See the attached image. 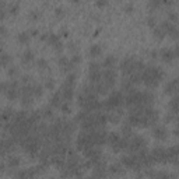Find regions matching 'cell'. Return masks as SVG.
<instances>
[{
    "instance_id": "6da1fadb",
    "label": "cell",
    "mask_w": 179,
    "mask_h": 179,
    "mask_svg": "<svg viewBox=\"0 0 179 179\" xmlns=\"http://www.w3.org/2000/svg\"><path fill=\"white\" fill-rule=\"evenodd\" d=\"M140 77H141V83H144L147 87L154 88L165 77V71L160 66H146L144 70L140 73Z\"/></svg>"
},
{
    "instance_id": "7a4b0ae2",
    "label": "cell",
    "mask_w": 179,
    "mask_h": 179,
    "mask_svg": "<svg viewBox=\"0 0 179 179\" xmlns=\"http://www.w3.org/2000/svg\"><path fill=\"white\" fill-rule=\"evenodd\" d=\"M146 65L143 60L136 58H126L121 62V70L123 76H130L133 73H141L144 70Z\"/></svg>"
},
{
    "instance_id": "3957f363",
    "label": "cell",
    "mask_w": 179,
    "mask_h": 179,
    "mask_svg": "<svg viewBox=\"0 0 179 179\" xmlns=\"http://www.w3.org/2000/svg\"><path fill=\"white\" fill-rule=\"evenodd\" d=\"M125 95L122 91H112L109 94V97L102 102V109L105 111H112L115 108H119L121 105H123Z\"/></svg>"
},
{
    "instance_id": "277c9868",
    "label": "cell",
    "mask_w": 179,
    "mask_h": 179,
    "mask_svg": "<svg viewBox=\"0 0 179 179\" xmlns=\"http://www.w3.org/2000/svg\"><path fill=\"white\" fill-rule=\"evenodd\" d=\"M20 143H21V146L24 147V150H25L31 157H35L39 151V147H41L39 140H38V136H29L28 134L27 137H24Z\"/></svg>"
},
{
    "instance_id": "5b68a950",
    "label": "cell",
    "mask_w": 179,
    "mask_h": 179,
    "mask_svg": "<svg viewBox=\"0 0 179 179\" xmlns=\"http://www.w3.org/2000/svg\"><path fill=\"white\" fill-rule=\"evenodd\" d=\"M146 146H147V141H146V139L141 137V136H133V137L127 141V150L133 154L143 150V148H146Z\"/></svg>"
},
{
    "instance_id": "8992f818",
    "label": "cell",
    "mask_w": 179,
    "mask_h": 179,
    "mask_svg": "<svg viewBox=\"0 0 179 179\" xmlns=\"http://www.w3.org/2000/svg\"><path fill=\"white\" fill-rule=\"evenodd\" d=\"M101 73H102L101 83L105 84V87L108 88V90L113 88L115 83H116V71H115V69H105V70L101 71Z\"/></svg>"
},
{
    "instance_id": "52a82bcc",
    "label": "cell",
    "mask_w": 179,
    "mask_h": 179,
    "mask_svg": "<svg viewBox=\"0 0 179 179\" xmlns=\"http://www.w3.org/2000/svg\"><path fill=\"white\" fill-rule=\"evenodd\" d=\"M158 56L165 63H171L178 56V46H175V49H172V48H162V49H160Z\"/></svg>"
},
{
    "instance_id": "ba28073f",
    "label": "cell",
    "mask_w": 179,
    "mask_h": 179,
    "mask_svg": "<svg viewBox=\"0 0 179 179\" xmlns=\"http://www.w3.org/2000/svg\"><path fill=\"white\" fill-rule=\"evenodd\" d=\"M121 164L123 165L125 168H130V169H136V171H139L141 168L140 162L137 161L134 154H132V156H123L121 158Z\"/></svg>"
},
{
    "instance_id": "9c48e42d",
    "label": "cell",
    "mask_w": 179,
    "mask_h": 179,
    "mask_svg": "<svg viewBox=\"0 0 179 179\" xmlns=\"http://www.w3.org/2000/svg\"><path fill=\"white\" fill-rule=\"evenodd\" d=\"M46 42L53 48V49L56 50V52L60 53V52L63 50V44H62V41H60V38H59L58 34H55V32H48Z\"/></svg>"
},
{
    "instance_id": "30bf717a",
    "label": "cell",
    "mask_w": 179,
    "mask_h": 179,
    "mask_svg": "<svg viewBox=\"0 0 179 179\" xmlns=\"http://www.w3.org/2000/svg\"><path fill=\"white\" fill-rule=\"evenodd\" d=\"M160 28L162 29V32H164L165 35L168 34V35H169L171 38H173V39L178 38V28H176L175 24H172V23H169V21L165 20L164 23H161Z\"/></svg>"
},
{
    "instance_id": "8fae6325",
    "label": "cell",
    "mask_w": 179,
    "mask_h": 179,
    "mask_svg": "<svg viewBox=\"0 0 179 179\" xmlns=\"http://www.w3.org/2000/svg\"><path fill=\"white\" fill-rule=\"evenodd\" d=\"M151 157H153L154 162H161V164H165L168 162L167 160V148H162V147H157L153 151H150Z\"/></svg>"
},
{
    "instance_id": "7c38bea8",
    "label": "cell",
    "mask_w": 179,
    "mask_h": 179,
    "mask_svg": "<svg viewBox=\"0 0 179 179\" xmlns=\"http://www.w3.org/2000/svg\"><path fill=\"white\" fill-rule=\"evenodd\" d=\"M146 175L150 176V178H153V179H176L175 173L165 172V171H153V169H148V171H146Z\"/></svg>"
},
{
    "instance_id": "4fadbf2b",
    "label": "cell",
    "mask_w": 179,
    "mask_h": 179,
    "mask_svg": "<svg viewBox=\"0 0 179 179\" xmlns=\"http://www.w3.org/2000/svg\"><path fill=\"white\" fill-rule=\"evenodd\" d=\"M106 172H108V168H106L105 162L101 160L100 162H97V164L94 165V173L92 175L95 176V178L98 179H104L106 176Z\"/></svg>"
},
{
    "instance_id": "5bb4252c",
    "label": "cell",
    "mask_w": 179,
    "mask_h": 179,
    "mask_svg": "<svg viewBox=\"0 0 179 179\" xmlns=\"http://www.w3.org/2000/svg\"><path fill=\"white\" fill-rule=\"evenodd\" d=\"M15 111L11 108H4L3 111H0V125H6L7 122H10L14 116Z\"/></svg>"
},
{
    "instance_id": "9a60e30c",
    "label": "cell",
    "mask_w": 179,
    "mask_h": 179,
    "mask_svg": "<svg viewBox=\"0 0 179 179\" xmlns=\"http://www.w3.org/2000/svg\"><path fill=\"white\" fill-rule=\"evenodd\" d=\"M60 94H62V100L65 101V102H70L74 97V88L67 87V85L63 84L62 88H60Z\"/></svg>"
},
{
    "instance_id": "2e32d148",
    "label": "cell",
    "mask_w": 179,
    "mask_h": 179,
    "mask_svg": "<svg viewBox=\"0 0 179 179\" xmlns=\"http://www.w3.org/2000/svg\"><path fill=\"white\" fill-rule=\"evenodd\" d=\"M58 65L60 66V67H62L63 71H67V73L74 67V66L71 65L70 59H69L67 56H65V55H60V56H59V59H58Z\"/></svg>"
},
{
    "instance_id": "e0dca14e",
    "label": "cell",
    "mask_w": 179,
    "mask_h": 179,
    "mask_svg": "<svg viewBox=\"0 0 179 179\" xmlns=\"http://www.w3.org/2000/svg\"><path fill=\"white\" fill-rule=\"evenodd\" d=\"M153 136L157 139V140H165L167 136H168V132H167V129H165L164 126L157 125V126L153 127Z\"/></svg>"
},
{
    "instance_id": "ac0fdd59",
    "label": "cell",
    "mask_w": 179,
    "mask_h": 179,
    "mask_svg": "<svg viewBox=\"0 0 179 179\" xmlns=\"http://www.w3.org/2000/svg\"><path fill=\"white\" fill-rule=\"evenodd\" d=\"M167 160L168 162H172V164H176L178 162V147L172 146L169 148H167Z\"/></svg>"
},
{
    "instance_id": "d6986e66",
    "label": "cell",
    "mask_w": 179,
    "mask_h": 179,
    "mask_svg": "<svg viewBox=\"0 0 179 179\" xmlns=\"http://www.w3.org/2000/svg\"><path fill=\"white\" fill-rule=\"evenodd\" d=\"M176 90H178V79H173L171 80V81H168L167 84H165V94H176Z\"/></svg>"
},
{
    "instance_id": "ffe728a7",
    "label": "cell",
    "mask_w": 179,
    "mask_h": 179,
    "mask_svg": "<svg viewBox=\"0 0 179 179\" xmlns=\"http://www.w3.org/2000/svg\"><path fill=\"white\" fill-rule=\"evenodd\" d=\"M108 171L112 173V175H123L125 169H123V165L121 162H116V164H112L108 167Z\"/></svg>"
},
{
    "instance_id": "44dd1931",
    "label": "cell",
    "mask_w": 179,
    "mask_h": 179,
    "mask_svg": "<svg viewBox=\"0 0 179 179\" xmlns=\"http://www.w3.org/2000/svg\"><path fill=\"white\" fill-rule=\"evenodd\" d=\"M60 105H62V94H60V90H59L50 97V106L52 108H59Z\"/></svg>"
},
{
    "instance_id": "7402d4cb",
    "label": "cell",
    "mask_w": 179,
    "mask_h": 179,
    "mask_svg": "<svg viewBox=\"0 0 179 179\" xmlns=\"http://www.w3.org/2000/svg\"><path fill=\"white\" fill-rule=\"evenodd\" d=\"M115 65H116V58H115L113 55H109L106 56L105 59H104V62L101 63V66L105 69H113Z\"/></svg>"
},
{
    "instance_id": "603a6c76",
    "label": "cell",
    "mask_w": 179,
    "mask_h": 179,
    "mask_svg": "<svg viewBox=\"0 0 179 179\" xmlns=\"http://www.w3.org/2000/svg\"><path fill=\"white\" fill-rule=\"evenodd\" d=\"M88 80H90L91 84H97V83H100L101 80H102V73H101V70L90 71V74H88Z\"/></svg>"
},
{
    "instance_id": "cb8c5ba5",
    "label": "cell",
    "mask_w": 179,
    "mask_h": 179,
    "mask_svg": "<svg viewBox=\"0 0 179 179\" xmlns=\"http://www.w3.org/2000/svg\"><path fill=\"white\" fill-rule=\"evenodd\" d=\"M34 52L31 49H25L23 52V56H21V60H23V63L24 65H28V63H31V62H34Z\"/></svg>"
},
{
    "instance_id": "d4e9b609",
    "label": "cell",
    "mask_w": 179,
    "mask_h": 179,
    "mask_svg": "<svg viewBox=\"0 0 179 179\" xmlns=\"http://www.w3.org/2000/svg\"><path fill=\"white\" fill-rule=\"evenodd\" d=\"M18 95H20V88H15V87H11L10 85L9 90L6 91V97L9 98L10 101H14L15 98H18Z\"/></svg>"
},
{
    "instance_id": "484cf974",
    "label": "cell",
    "mask_w": 179,
    "mask_h": 179,
    "mask_svg": "<svg viewBox=\"0 0 179 179\" xmlns=\"http://www.w3.org/2000/svg\"><path fill=\"white\" fill-rule=\"evenodd\" d=\"M101 55H102V46L98 44L91 45V48H90V56L91 58H98Z\"/></svg>"
},
{
    "instance_id": "4316f807",
    "label": "cell",
    "mask_w": 179,
    "mask_h": 179,
    "mask_svg": "<svg viewBox=\"0 0 179 179\" xmlns=\"http://www.w3.org/2000/svg\"><path fill=\"white\" fill-rule=\"evenodd\" d=\"M20 164H21L20 158H18V157H15V156H10L9 160H7V167L11 168V169L18 168V167H20Z\"/></svg>"
},
{
    "instance_id": "83f0119b",
    "label": "cell",
    "mask_w": 179,
    "mask_h": 179,
    "mask_svg": "<svg viewBox=\"0 0 179 179\" xmlns=\"http://www.w3.org/2000/svg\"><path fill=\"white\" fill-rule=\"evenodd\" d=\"M169 109H171V113L176 116V113H178V95L176 94L173 95L172 100L169 101Z\"/></svg>"
},
{
    "instance_id": "f1b7e54d",
    "label": "cell",
    "mask_w": 179,
    "mask_h": 179,
    "mask_svg": "<svg viewBox=\"0 0 179 179\" xmlns=\"http://www.w3.org/2000/svg\"><path fill=\"white\" fill-rule=\"evenodd\" d=\"M10 62H11V56L9 55V53H0V66L2 67H6V66L10 65Z\"/></svg>"
},
{
    "instance_id": "f546056e",
    "label": "cell",
    "mask_w": 179,
    "mask_h": 179,
    "mask_svg": "<svg viewBox=\"0 0 179 179\" xmlns=\"http://www.w3.org/2000/svg\"><path fill=\"white\" fill-rule=\"evenodd\" d=\"M119 140H121V136L117 134V133H108V136H106V143L111 144V147L115 146Z\"/></svg>"
},
{
    "instance_id": "4dcf8cb0",
    "label": "cell",
    "mask_w": 179,
    "mask_h": 179,
    "mask_svg": "<svg viewBox=\"0 0 179 179\" xmlns=\"http://www.w3.org/2000/svg\"><path fill=\"white\" fill-rule=\"evenodd\" d=\"M121 116H122V112L121 111L111 112V113L108 115V121H111L112 123H119V122H121Z\"/></svg>"
},
{
    "instance_id": "1f68e13d",
    "label": "cell",
    "mask_w": 179,
    "mask_h": 179,
    "mask_svg": "<svg viewBox=\"0 0 179 179\" xmlns=\"http://www.w3.org/2000/svg\"><path fill=\"white\" fill-rule=\"evenodd\" d=\"M42 92H44V85L41 84H32V97H42Z\"/></svg>"
},
{
    "instance_id": "d6a6232c",
    "label": "cell",
    "mask_w": 179,
    "mask_h": 179,
    "mask_svg": "<svg viewBox=\"0 0 179 179\" xmlns=\"http://www.w3.org/2000/svg\"><path fill=\"white\" fill-rule=\"evenodd\" d=\"M74 84H76V74H74V73H69L67 77H66V80H65V85L74 88Z\"/></svg>"
},
{
    "instance_id": "836d02e7",
    "label": "cell",
    "mask_w": 179,
    "mask_h": 179,
    "mask_svg": "<svg viewBox=\"0 0 179 179\" xmlns=\"http://www.w3.org/2000/svg\"><path fill=\"white\" fill-rule=\"evenodd\" d=\"M18 42L20 44H23V45H27L29 42V34L27 32V31H23V32H20L18 34Z\"/></svg>"
},
{
    "instance_id": "e575fe53",
    "label": "cell",
    "mask_w": 179,
    "mask_h": 179,
    "mask_svg": "<svg viewBox=\"0 0 179 179\" xmlns=\"http://www.w3.org/2000/svg\"><path fill=\"white\" fill-rule=\"evenodd\" d=\"M153 34H154V38L158 39V41H162V39L165 38V34L162 32V29L160 28V27H156V28H153Z\"/></svg>"
},
{
    "instance_id": "d590c367",
    "label": "cell",
    "mask_w": 179,
    "mask_h": 179,
    "mask_svg": "<svg viewBox=\"0 0 179 179\" xmlns=\"http://www.w3.org/2000/svg\"><path fill=\"white\" fill-rule=\"evenodd\" d=\"M35 65H36V67L39 69V70H48V62L45 60V59H36V62H35Z\"/></svg>"
},
{
    "instance_id": "8d00e7d4",
    "label": "cell",
    "mask_w": 179,
    "mask_h": 179,
    "mask_svg": "<svg viewBox=\"0 0 179 179\" xmlns=\"http://www.w3.org/2000/svg\"><path fill=\"white\" fill-rule=\"evenodd\" d=\"M122 133L125 134V139H129L130 136H132V126H129L127 123H125L123 126H122Z\"/></svg>"
},
{
    "instance_id": "74e56055",
    "label": "cell",
    "mask_w": 179,
    "mask_h": 179,
    "mask_svg": "<svg viewBox=\"0 0 179 179\" xmlns=\"http://www.w3.org/2000/svg\"><path fill=\"white\" fill-rule=\"evenodd\" d=\"M44 88H46V90H53V88H55V81H53V79H50V77L45 79Z\"/></svg>"
},
{
    "instance_id": "f35d334b",
    "label": "cell",
    "mask_w": 179,
    "mask_h": 179,
    "mask_svg": "<svg viewBox=\"0 0 179 179\" xmlns=\"http://www.w3.org/2000/svg\"><path fill=\"white\" fill-rule=\"evenodd\" d=\"M15 179H29V175H28V169L18 171V172L15 173Z\"/></svg>"
},
{
    "instance_id": "ab89813d",
    "label": "cell",
    "mask_w": 179,
    "mask_h": 179,
    "mask_svg": "<svg viewBox=\"0 0 179 179\" xmlns=\"http://www.w3.org/2000/svg\"><path fill=\"white\" fill-rule=\"evenodd\" d=\"M147 24L151 27V28H156L157 27V17L154 14H150L148 18H147Z\"/></svg>"
},
{
    "instance_id": "60d3db41",
    "label": "cell",
    "mask_w": 179,
    "mask_h": 179,
    "mask_svg": "<svg viewBox=\"0 0 179 179\" xmlns=\"http://www.w3.org/2000/svg\"><path fill=\"white\" fill-rule=\"evenodd\" d=\"M18 9H20V4L18 3H10L9 4V13L10 14H17Z\"/></svg>"
},
{
    "instance_id": "b9f144b4",
    "label": "cell",
    "mask_w": 179,
    "mask_h": 179,
    "mask_svg": "<svg viewBox=\"0 0 179 179\" xmlns=\"http://www.w3.org/2000/svg\"><path fill=\"white\" fill-rule=\"evenodd\" d=\"M59 108H60V111H62L63 113H70V112H71L70 104H69V102H62V105L59 106Z\"/></svg>"
},
{
    "instance_id": "7bdbcfd3",
    "label": "cell",
    "mask_w": 179,
    "mask_h": 179,
    "mask_svg": "<svg viewBox=\"0 0 179 179\" xmlns=\"http://www.w3.org/2000/svg\"><path fill=\"white\" fill-rule=\"evenodd\" d=\"M7 74H9L10 77H15L18 74V67L17 66H10V67L7 69Z\"/></svg>"
},
{
    "instance_id": "ee69618b",
    "label": "cell",
    "mask_w": 179,
    "mask_h": 179,
    "mask_svg": "<svg viewBox=\"0 0 179 179\" xmlns=\"http://www.w3.org/2000/svg\"><path fill=\"white\" fill-rule=\"evenodd\" d=\"M167 21L175 24L176 21H178V14H176V11H169V13H168V20Z\"/></svg>"
},
{
    "instance_id": "f6af8a7d",
    "label": "cell",
    "mask_w": 179,
    "mask_h": 179,
    "mask_svg": "<svg viewBox=\"0 0 179 179\" xmlns=\"http://www.w3.org/2000/svg\"><path fill=\"white\" fill-rule=\"evenodd\" d=\"M32 97H21V105L23 106H28L32 104Z\"/></svg>"
},
{
    "instance_id": "bcb514c9",
    "label": "cell",
    "mask_w": 179,
    "mask_h": 179,
    "mask_svg": "<svg viewBox=\"0 0 179 179\" xmlns=\"http://www.w3.org/2000/svg\"><path fill=\"white\" fill-rule=\"evenodd\" d=\"M9 87H10V83H7V81L0 83V94H6V91L9 90Z\"/></svg>"
},
{
    "instance_id": "7dc6e473",
    "label": "cell",
    "mask_w": 179,
    "mask_h": 179,
    "mask_svg": "<svg viewBox=\"0 0 179 179\" xmlns=\"http://www.w3.org/2000/svg\"><path fill=\"white\" fill-rule=\"evenodd\" d=\"M70 62H71V65H77V63H80L81 62V56H80V53H74L73 56H71V59H70Z\"/></svg>"
},
{
    "instance_id": "c3c4849f",
    "label": "cell",
    "mask_w": 179,
    "mask_h": 179,
    "mask_svg": "<svg viewBox=\"0 0 179 179\" xmlns=\"http://www.w3.org/2000/svg\"><path fill=\"white\" fill-rule=\"evenodd\" d=\"M148 6H150L151 10L157 9V7L161 6V0H150V3H148Z\"/></svg>"
},
{
    "instance_id": "681fc988",
    "label": "cell",
    "mask_w": 179,
    "mask_h": 179,
    "mask_svg": "<svg viewBox=\"0 0 179 179\" xmlns=\"http://www.w3.org/2000/svg\"><path fill=\"white\" fill-rule=\"evenodd\" d=\"M90 71H95V70H100V67H101V63H98V62H91L90 63Z\"/></svg>"
},
{
    "instance_id": "f907efd6",
    "label": "cell",
    "mask_w": 179,
    "mask_h": 179,
    "mask_svg": "<svg viewBox=\"0 0 179 179\" xmlns=\"http://www.w3.org/2000/svg\"><path fill=\"white\" fill-rule=\"evenodd\" d=\"M4 6H6V3H4V2H0V20H3V18L6 17V10H4Z\"/></svg>"
},
{
    "instance_id": "816d5d0a",
    "label": "cell",
    "mask_w": 179,
    "mask_h": 179,
    "mask_svg": "<svg viewBox=\"0 0 179 179\" xmlns=\"http://www.w3.org/2000/svg\"><path fill=\"white\" fill-rule=\"evenodd\" d=\"M42 115H44L45 117H50L53 115V111H52V106H49V108H45L44 111H42Z\"/></svg>"
},
{
    "instance_id": "f5cc1de1",
    "label": "cell",
    "mask_w": 179,
    "mask_h": 179,
    "mask_svg": "<svg viewBox=\"0 0 179 179\" xmlns=\"http://www.w3.org/2000/svg\"><path fill=\"white\" fill-rule=\"evenodd\" d=\"M38 17H39L38 10H31V11H29V18H31V20H38Z\"/></svg>"
},
{
    "instance_id": "db71d44e",
    "label": "cell",
    "mask_w": 179,
    "mask_h": 179,
    "mask_svg": "<svg viewBox=\"0 0 179 179\" xmlns=\"http://www.w3.org/2000/svg\"><path fill=\"white\" fill-rule=\"evenodd\" d=\"M55 14L58 15V17H62V15H65V10H63V7H56V9H55Z\"/></svg>"
},
{
    "instance_id": "11a10c76",
    "label": "cell",
    "mask_w": 179,
    "mask_h": 179,
    "mask_svg": "<svg viewBox=\"0 0 179 179\" xmlns=\"http://www.w3.org/2000/svg\"><path fill=\"white\" fill-rule=\"evenodd\" d=\"M7 28H6V25H3V24H0V35H3V36H6L7 35Z\"/></svg>"
},
{
    "instance_id": "9f6ffc18",
    "label": "cell",
    "mask_w": 179,
    "mask_h": 179,
    "mask_svg": "<svg viewBox=\"0 0 179 179\" xmlns=\"http://www.w3.org/2000/svg\"><path fill=\"white\" fill-rule=\"evenodd\" d=\"M29 80H31V76H28V74H24V76L21 77V81H23L24 84H27V83H29Z\"/></svg>"
},
{
    "instance_id": "6f0895ef",
    "label": "cell",
    "mask_w": 179,
    "mask_h": 179,
    "mask_svg": "<svg viewBox=\"0 0 179 179\" xmlns=\"http://www.w3.org/2000/svg\"><path fill=\"white\" fill-rule=\"evenodd\" d=\"M28 34H29V36H36V35H38V29H36V28H31L28 31Z\"/></svg>"
},
{
    "instance_id": "680465c9",
    "label": "cell",
    "mask_w": 179,
    "mask_h": 179,
    "mask_svg": "<svg viewBox=\"0 0 179 179\" xmlns=\"http://www.w3.org/2000/svg\"><path fill=\"white\" fill-rule=\"evenodd\" d=\"M123 10H126L127 13H130V11H132V10H133V4H132V3L125 4V6H123Z\"/></svg>"
},
{
    "instance_id": "91938a15",
    "label": "cell",
    "mask_w": 179,
    "mask_h": 179,
    "mask_svg": "<svg viewBox=\"0 0 179 179\" xmlns=\"http://www.w3.org/2000/svg\"><path fill=\"white\" fill-rule=\"evenodd\" d=\"M69 48H70L71 50H76V44H74V42H70V44H69Z\"/></svg>"
},
{
    "instance_id": "94428289",
    "label": "cell",
    "mask_w": 179,
    "mask_h": 179,
    "mask_svg": "<svg viewBox=\"0 0 179 179\" xmlns=\"http://www.w3.org/2000/svg\"><path fill=\"white\" fill-rule=\"evenodd\" d=\"M105 4H106V2H97V6H105Z\"/></svg>"
},
{
    "instance_id": "6125c7cd",
    "label": "cell",
    "mask_w": 179,
    "mask_h": 179,
    "mask_svg": "<svg viewBox=\"0 0 179 179\" xmlns=\"http://www.w3.org/2000/svg\"><path fill=\"white\" fill-rule=\"evenodd\" d=\"M4 168H6V165H4V164H2V162H0V171H4Z\"/></svg>"
},
{
    "instance_id": "be15d7a7",
    "label": "cell",
    "mask_w": 179,
    "mask_h": 179,
    "mask_svg": "<svg viewBox=\"0 0 179 179\" xmlns=\"http://www.w3.org/2000/svg\"><path fill=\"white\" fill-rule=\"evenodd\" d=\"M2 49H3V42H2V39H0V53H2Z\"/></svg>"
},
{
    "instance_id": "e7e4bbea",
    "label": "cell",
    "mask_w": 179,
    "mask_h": 179,
    "mask_svg": "<svg viewBox=\"0 0 179 179\" xmlns=\"http://www.w3.org/2000/svg\"><path fill=\"white\" fill-rule=\"evenodd\" d=\"M136 179H143V178H141V176H137V178H136Z\"/></svg>"
},
{
    "instance_id": "03108f58",
    "label": "cell",
    "mask_w": 179,
    "mask_h": 179,
    "mask_svg": "<svg viewBox=\"0 0 179 179\" xmlns=\"http://www.w3.org/2000/svg\"><path fill=\"white\" fill-rule=\"evenodd\" d=\"M49 179H56V178H49Z\"/></svg>"
}]
</instances>
